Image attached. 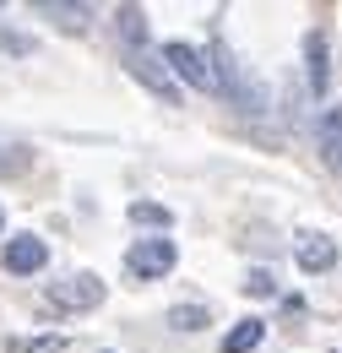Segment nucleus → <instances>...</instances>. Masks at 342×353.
Instances as JSON below:
<instances>
[{
  "instance_id": "1",
  "label": "nucleus",
  "mask_w": 342,
  "mask_h": 353,
  "mask_svg": "<svg viewBox=\"0 0 342 353\" xmlns=\"http://www.w3.org/2000/svg\"><path fill=\"white\" fill-rule=\"evenodd\" d=\"M174 261H179V245H174L169 234H147V239H136L125 250V272L136 283H158V277H169Z\"/></svg>"
},
{
  "instance_id": "2",
  "label": "nucleus",
  "mask_w": 342,
  "mask_h": 353,
  "mask_svg": "<svg viewBox=\"0 0 342 353\" xmlns=\"http://www.w3.org/2000/svg\"><path fill=\"white\" fill-rule=\"evenodd\" d=\"M103 277H92V272H71V277H54L49 288H43V299L49 310H66V315H77V310H98L103 305Z\"/></svg>"
},
{
  "instance_id": "3",
  "label": "nucleus",
  "mask_w": 342,
  "mask_h": 353,
  "mask_svg": "<svg viewBox=\"0 0 342 353\" xmlns=\"http://www.w3.org/2000/svg\"><path fill=\"white\" fill-rule=\"evenodd\" d=\"M163 71H174L179 82H190L196 92H217V77H212V54L185 39H169L163 44Z\"/></svg>"
},
{
  "instance_id": "4",
  "label": "nucleus",
  "mask_w": 342,
  "mask_h": 353,
  "mask_svg": "<svg viewBox=\"0 0 342 353\" xmlns=\"http://www.w3.org/2000/svg\"><path fill=\"white\" fill-rule=\"evenodd\" d=\"M212 77H217V88L228 92V103H234V109H245V114L266 109V88L250 82V77L239 71V60H234L228 49H217V54H212Z\"/></svg>"
},
{
  "instance_id": "5",
  "label": "nucleus",
  "mask_w": 342,
  "mask_h": 353,
  "mask_svg": "<svg viewBox=\"0 0 342 353\" xmlns=\"http://www.w3.org/2000/svg\"><path fill=\"white\" fill-rule=\"evenodd\" d=\"M0 266H6L11 277H33V272L49 266V245H43L39 234H11L6 250H0Z\"/></svg>"
},
{
  "instance_id": "6",
  "label": "nucleus",
  "mask_w": 342,
  "mask_h": 353,
  "mask_svg": "<svg viewBox=\"0 0 342 353\" xmlns=\"http://www.w3.org/2000/svg\"><path fill=\"white\" fill-rule=\"evenodd\" d=\"M125 71L141 82V88L152 92L158 103H179V82H174L169 71H163V60H147V54H130L125 60Z\"/></svg>"
},
{
  "instance_id": "7",
  "label": "nucleus",
  "mask_w": 342,
  "mask_h": 353,
  "mask_svg": "<svg viewBox=\"0 0 342 353\" xmlns=\"http://www.w3.org/2000/svg\"><path fill=\"white\" fill-rule=\"evenodd\" d=\"M294 261H299V272H332L337 266V239L332 234H299V245H294Z\"/></svg>"
},
{
  "instance_id": "8",
  "label": "nucleus",
  "mask_w": 342,
  "mask_h": 353,
  "mask_svg": "<svg viewBox=\"0 0 342 353\" xmlns=\"http://www.w3.org/2000/svg\"><path fill=\"white\" fill-rule=\"evenodd\" d=\"M304 77H310V92L321 98V92L332 88V60H326V33H310L304 39Z\"/></svg>"
},
{
  "instance_id": "9",
  "label": "nucleus",
  "mask_w": 342,
  "mask_h": 353,
  "mask_svg": "<svg viewBox=\"0 0 342 353\" xmlns=\"http://www.w3.org/2000/svg\"><path fill=\"white\" fill-rule=\"evenodd\" d=\"M315 147H321V163H342V103H332L321 120H315Z\"/></svg>"
},
{
  "instance_id": "10",
  "label": "nucleus",
  "mask_w": 342,
  "mask_h": 353,
  "mask_svg": "<svg viewBox=\"0 0 342 353\" xmlns=\"http://www.w3.org/2000/svg\"><path fill=\"white\" fill-rule=\"evenodd\" d=\"M33 11H39V17H49L54 28H66V33H82L87 17H92V6H71V0H39Z\"/></svg>"
},
{
  "instance_id": "11",
  "label": "nucleus",
  "mask_w": 342,
  "mask_h": 353,
  "mask_svg": "<svg viewBox=\"0 0 342 353\" xmlns=\"http://www.w3.org/2000/svg\"><path fill=\"white\" fill-rule=\"evenodd\" d=\"M261 337H266V321H256V315H245V321H234V332L223 337V353H256Z\"/></svg>"
},
{
  "instance_id": "12",
  "label": "nucleus",
  "mask_w": 342,
  "mask_h": 353,
  "mask_svg": "<svg viewBox=\"0 0 342 353\" xmlns=\"http://www.w3.org/2000/svg\"><path fill=\"white\" fill-rule=\"evenodd\" d=\"M114 28H120V39L130 44V54H141V44H147V11L141 6H120L114 11Z\"/></svg>"
},
{
  "instance_id": "13",
  "label": "nucleus",
  "mask_w": 342,
  "mask_h": 353,
  "mask_svg": "<svg viewBox=\"0 0 342 353\" xmlns=\"http://www.w3.org/2000/svg\"><path fill=\"white\" fill-rule=\"evenodd\" d=\"M130 223L136 228H174V212L158 201H130Z\"/></svg>"
},
{
  "instance_id": "14",
  "label": "nucleus",
  "mask_w": 342,
  "mask_h": 353,
  "mask_svg": "<svg viewBox=\"0 0 342 353\" xmlns=\"http://www.w3.org/2000/svg\"><path fill=\"white\" fill-rule=\"evenodd\" d=\"M169 326H174V332H201V326H207V310H201V305H174L169 310Z\"/></svg>"
},
{
  "instance_id": "15",
  "label": "nucleus",
  "mask_w": 342,
  "mask_h": 353,
  "mask_svg": "<svg viewBox=\"0 0 342 353\" xmlns=\"http://www.w3.org/2000/svg\"><path fill=\"white\" fill-rule=\"evenodd\" d=\"M28 163H33V152H28V147H11V141H0V179L22 174Z\"/></svg>"
},
{
  "instance_id": "16",
  "label": "nucleus",
  "mask_w": 342,
  "mask_h": 353,
  "mask_svg": "<svg viewBox=\"0 0 342 353\" xmlns=\"http://www.w3.org/2000/svg\"><path fill=\"white\" fill-rule=\"evenodd\" d=\"M245 294H256V299H266V294H277V277H272L266 266H256V272L245 277Z\"/></svg>"
},
{
  "instance_id": "17",
  "label": "nucleus",
  "mask_w": 342,
  "mask_h": 353,
  "mask_svg": "<svg viewBox=\"0 0 342 353\" xmlns=\"http://www.w3.org/2000/svg\"><path fill=\"white\" fill-rule=\"evenodd\" d=\"M22 353H66V337H60V332H54V337H28Z\"/></svg>"
},
{
  "instance_id": "18",
  "label": "nucleus",
  "mask_w": 342,
  "mask_h": 353,
  "mask_svg": "<svg viewBox=\"0 0 342 353\" xmlns=\"http://www.w3.org/2000/svg\"><path fill=\"white\" fill-rule=\"evenodd\" d=\"M0 228H6V212H0Z\"/></svg>"
}]
</instances>
